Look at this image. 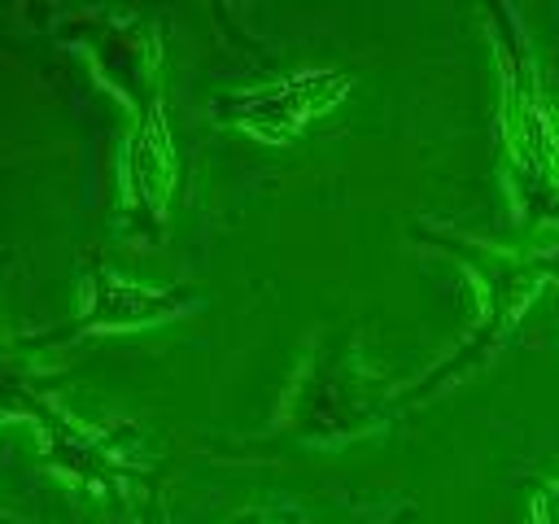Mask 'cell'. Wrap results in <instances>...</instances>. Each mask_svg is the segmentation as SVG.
I'll return each mask as SVG.
<instances>
[{
	"mask_svg": "<svg viewBox=\"0 0 559 524\" xmlns=\"http://www.w3.org/2000/svg\"><path fill=\"white\" fill-rule=\"evenodd\" d=\"M376 384L380 380L362 371L354 341L345 345L323 341L310 354L297 384L288 389V402L280 410L284 437L306 445H332V441L371 432L384 419V402Z\"/></svg>",
	"mask_w": 559,
	"mask_h": 524,
	"instance_id": "6da1fadb",
	"label": "cell"
},
{
	"mask_svg": "<svg viewBox=\"0 0 559 524\" xmlns=\"http://www.w3.org/2000/svg\"><path fill=\"white\" fill-rule=\"evenodd\" d=\"M44 432V463L70 476L74 485L100 489V493H127V489H153L157 472L140 458V428L114 424V428H83L74 415H66L57 402L35 424Z\"/></svg>",
	"mask_w": 559,
	"mask_h": 524,
	"instance_id": "7a4b0ae2",
	"label": "cell"
},
{
	"mask_svg": "<svg viewBox=\"0 0 559 524\" xmlns=\"http://www.w3.org/2000/svg\"><path fill=\"white\" fill-rule=\"evenodd\" d=\"M205 301V288L197 284H170V288H148L114 275L100 258H87L83 266V306L70 323L48 327L39 336H26V349L44 345H66L87 332H127V327H148L162 319H179Z\"/></svg>",
	"mask_w": 559,
	"mask_h": 524,
	"instance_id": "3957f363",
	"label": "cell"
},
{
	"mask_svg": "<svg viewBox=\"0 0 559 524\" xmlns=\"http://www.w3.org/2000/svg\"><path fill=\"white\" fill-rule=\"evenodd\" d=\"M507 144L515 162V192L528 205V218H537L542 214L537 205H550L559 162H555L550 118H546V105L533 79V61L520 44H515V66L507 70Z\"/></svg>",
	"mask_w": 559,
	"mask_h": 524,
	"instance_id": "277c9868",
	"label": "cell"
},
{
	"mask_svg": "<svg viewBox=\"0 0 559 524\" xmlns=\"http://www.w3.org/2000/svg\"><path fill=\"white\" fill-rule=\"evenodd\" d=\"M354 87V74L349 70H301V74H288L245 100H231L223 109L227 122L271 140V144H284L293 140L314 114L332 109L345 92Z\"/></svg>",
	"mask_w": 559,
	"mask_h": 524,
	"instance_id": "5b68a950",
	"label": "cell"
},
{
	"mask_svg": "<svg viewBox=\"0 0 559 524\" xmlns=\"http://www.w3.org/2000/svg\"><path fill=\"white\" fill-rule=\"evenodd\" d=\"M175 140L166 127V105L162 96H153L148 105L135 109V127L127 135V153H122V201L127 214L148 223V231H157L166 196L175 188Z\"/></svg>",
	"mask_w": 559,
	"mask_h": 524,
	"instance_id": "8992f818",
	"label": "cell"
},
{
	"mask_svg": "<svg viewBox=\"0 0 559 524\" xmlns=\"http://www.w3.org/2000/svg\"><path fill=\"white\" fill-rule=\"evenodd\" d=\"M22 354H26V341L0 345V424L4 419H31V424H39L44 410L52 406L48 384L39 376H31V367L22 362Z\"/></svg>",
	"mask_w": 559,
	"mask_h": 524,
	"instance_id": "52a82bcc",
	"label": "cell"
},
{
	"mask_svg": "<svg viewBox=\"0 0 559 524\" xmlns=\"http://www.w3.org/2000/svg\"><path fill=\"white\" fill-rule=\"evenodd\" d=\"M550 271H559V266H550Z\"/></svg>",
	"mask_w": 559,
	"mask_h": 524,
	"instance_id": "ba28073f",
	"label": "cell"
}]
</instances>
